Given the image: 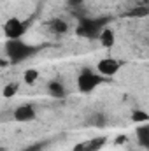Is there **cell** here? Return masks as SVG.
Segmentation results:
<instances>
[{"label": "cell", "mask_w": 149, "mask_h": 151, "mask_svg": "<svg viewBox=\"0 0 149 151\" xmlns=\"http://www.w3.org/2000/svg\"><path fill=\"white\" fill-rule=\"evenodd\" d=\"M132 119L135 121V123H146L149 119V114L146 111H135V113L132 114Z\"/></svg>", "instance_id": "4fadbf2b"}, {"label": "cell", "mask_w": 149, "mask_h": 151, "mask_svg": "<svg viewBox=\"0 0 149 151\" xmlns=\"http://www.w3.org/2000/svg\"><path fill=\"white\" fill-rule=\"evenodd\" d=\"M135 135H137V141L142 148H149V125L144 123L142 127H139L135 130Z\"/></svg>", "instance_id": "9c48e42d"}, {"label": "cell", "mask_w": 149, "mask_h": 151, "mask_svg": "<svg viewBox=\"0 0 149 151\" xmlns=\"http://www.w3.org/2000/svg\"><path fill=\"white\" fill-rule=\"evenodd\" d=\"M23 151H39V146L35 144V146H28V148H25Z\"/></svg>", "instance_id": "9a60e30c"}, {"label": "cell", "mask_w": 149, "mask_h": 151, "mask_svg": "<svg viewBox=\"0 0 149 151\" xmlns=\"http://www.w3.org/2000/svg\"><path fill=\"white\" fill-rule=\"evenodd\" d=\"M37 77H39V72L35 69H27L25 74H23V81H25L27 84H34V83L37 81Z\"/></svg>", "instance_id": "8fae6325"}, {"label": "cell", "mask_w": 149, "mask_h": 151, "mask_svg": "<svg viewBox=\"0 0 149 151\" xmlns=\"http://www.w3.org/2000/svg\"><path fill=\"white\" fill-rule=\"evenodd\" d=\"M47 93L51 97H54V99H63L67 95V90H65V86L60 81H51L47 84Z\"/></svg>", "instance_id": "52a82bcc"}, {"label": "cell", "mask_w": 149, "mask_h": 151, "mask_svg": "<svg viewBox=\"0 0 149 151\" xmlns=\"http://www.w3.org/2000/svg\"><path fill=\"white\" fill-rule=\"evenodd\" d=\"M104 79H105V77H102L97 70L86 67V69H82V70L79 72V76H77L79 91H82V93H91L93 90H97V88L104 83Z\"/></svg>", "instance_id": "7a4b0ae2"}, {"label": "cell", "mask_w": 149, "mask_h": 151, "mask_svg": "<svg viewBox=\"0 0 149 151\" xmlns=\"http://www.w3.org/2000/svg\"><path fill=\"white\" fill-rule=\"evenodd\" d=\"M37 51H39L37 46L28 44V42H25V40H21V39L7 40V44H5V53H7V58H9L11 63L25 62V60L32 58Z\"/></svg>", "instance_id": "6da1fadb"}, {"label": "cell", "mask_w": 149, "mask_h": 151, "mask_svg": "<svg viewBox=\"0 0 149 151\" xmlns=\"http://www.w3.org/2000/svg\"><path fill=\"white\" fill-rule=\"evenodd\" d=\"M107 27V19L105 18H100V19H90V18H82L79 21V27H77V35L81 37H98L100 32Z\"/></svg>", "instance_id": "3957f363"}, {"label": "cell", "mask_w": 149, "mask_h": 151, "mask_svg": "<svg viewBox=\"0 0 149 151\" xmlns=\"http://www.w3.org/2000/svg\"><path fill=\"white\" fill-rule=\"evenodd\" d=\"M148 14H149L148 5H139V7H135V9L130 12V16H135V18H146Z\"/></svg>", "instance_id": "7c38bea8"}, {"label": "cell", "mask_w": 149, "mask_h": 151, "mask_svg": "<svg viewBox=\"0 0 149 151\" xmlns=\"http://www.w3.org/2000/svg\"><path fill=\"white\" fill-rule=\"evenodd\" d=\"M69 2H70V4H81L82 0H69Z\"/></svg>", "instance_id": "2e32d148"}, {"label": "cell", "mask_w": 149, "mask_h": 151, "mask_svg": "<svg viewBox=\"0 0 149 151\" xmlns=\"http://www.w3.org/2000/svg\"><path fill=\"white\" fill-rule=\"evenodd\" d=\"M98 39H100V44H102L104 47H112L114 42H116V34H114V30H111V28L105 27V28L100 32Z\"/></svg>", "instance_id": "ba28073f"}, {"label": "cell", "mask_w": 149, "mask_h": 151, "mask_svg": "<svg viewBox=\"0 0 149 151\" xmlns=\"http://www.w3.org/2000/svg\"><path fill=\"white\" fill-rule=\"evenodd\" d=\"M27 27H28V25H27L25 21H21V19H18V18H11V19H7L5 25H4V34H5L7 40L21 39L23 34L27 32Z\"/></svg>", "instance_id": "277c9868"}, {"label": "cell", "mask_w": 149, "mask_h": 151, "mask_svg": "<svg viewBox=\"0 0 149 151\" xmlns=\"http://www.w3.org/2000/svg\"><path fill=\"white\" fill-rule=\"evenodd\" d=\"M14 119L21 121V123H28L32 119H35V107L30 104H23L19 107L14 109Z\"/></svg>", "instance_id": "8992f818"}, {"label": "cell", "mask_w": 149, "mask_h": 151, "mask_svg": "<svg viewBox=\"0 0 149 151\" xmlns=\"http://www.w3.org/2000/svg\"><path fill=\"white\" fill-rule=\"evenodd\" d=\"M119 69H121V62L116 60V58H104L97 65V72L102 77H111V76L117 74Z\"/></svg>", "instance_id": "5b68a950"}, {"label": "cell", "mask_w": 149, "mask_h": 151, "mask_svg": "<svg viewBox=\"0 0 149 151\" xmlns=\"http://www.w3.org/2000/svg\"><path fill=\"white\" fill-rule=\"evenodd\" d=\"M18 93V84L16 83H11L4 88V97H14Z\"/></svg>", "instance_id": "5bb4252c"}, {"label": "cell", "mask_w": 149, "mask_h": 151, "mask_svg": "<svg viewBox=\"0 0 149 151\" xmlns=\"http://www.w3.org/2000/svg\"><path fill=\"white\" fill-rule=\"evenodd\" d=\"M49 28H51L54 34L62 35V34H67V30H69V25L65 23V19H60V18H56V19H51V21H49Z\"/></svg>", "instance_id": "30bf717a"}]
</instances>
